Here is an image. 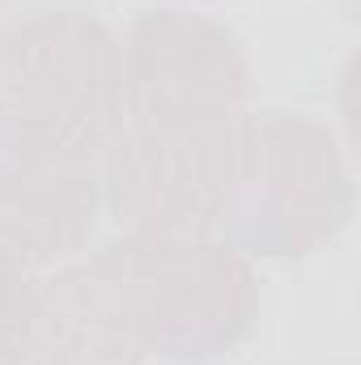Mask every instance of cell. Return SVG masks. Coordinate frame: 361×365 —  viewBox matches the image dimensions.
I'll use <instances>...</instances> for the list:
<instances>
[{"mask_svg": "<svg viewBox=\"0 0 361 365\" xmlns=\"http://www.w3.org/2000/svg\"><path fill=\"white\" fill-rule=\"evenodd\" d=\"M251 68L221 21L153 9L115 34L106 93V212L132 234H208Z\"/></svg>", "mask_w": 361, "mask_h": 365, "instance_id": "1", "label": "cell"}, {"mask_svg": "<svg viewBox=\"0 0 361 365\" xmlns=\"http://www.w3.org/2000/svg\"><path fill=\"white\" fill-rule=\"evenodd\" d=\"M93 297L132 365L230 353L255 323L251 259L213 234H132L81 255Z\"/></svg>", "mask_w": 361, "mask_h": 365, "instance_id": "3", "label": "cell"}, {"mask_svg": "<svg viewBox=\"0 0 361 365\" xmlns=\"http://www.w3.org/2000/svg\"><path fill=\"white\" fill-rule=\"evenodd\" d=\"M43 268L0 247V365H30Z\"/></svg>", "mask_w": 361, "mask_h": 365, "instance_id": "5", "label": "cell"}, {"mask_svg": "<svg viewBox=\"0 0 361 365\" xmlns=\"http://www.w3.org/2000/svg\"><path fill=\"white\" fill-rule=\"evenodd\" d=\"M115 34L73 9L0 26V247L39 268L86 251L106 212Z\"/></svg>", "mask_w": 361, "mask_h": 365, "instance_id": "2", "label": "cell"}, {"mask_svg": "<svg viewBox=\"0 0 361 365\" xmlns=\"http://www.w3.org/2000/svg\"><path fill=\"white\" fill-rule=\"evenodd\" d=\"M353 187L332 132L293 110H251L221 182L208 234L243 259H298L332 242Z\"/></svg>", "mask_w": 361, "mask_h": 365, "instance_id": "4", "label": "cell"}]
</instances>
